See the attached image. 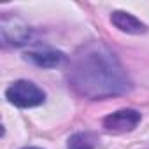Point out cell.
<instances>
[{"mask_svg":"<svg viewBox=\"0 0 149 149\" xmlns=\"http://www.w3.org/2000/svg\"><path fill=\"white\" fill-rule=\"evenodd\" d=\"M6 98L9 100V104L16 105L19 109H30V107H37V105L44 104L46 93L32 81L19 79L6 90Z\"/></svg>","mask_w":149,"mask_h":149,"instance_id":"7a4b0ae2","label":"cell"},{"mask_svg":"<svg viewBox=\"0 0 149 149\" xmlns=\"http://www.w3.org/2000/svg\"><path fill=\"white\" fill-rule=\"evenodd\" d=\"M97 147V137L90 132H77L68 137L67 149H95Z\"/></svg>","mask_w":149,"mask_h":149,"instance_id":"52a82bcc","label":"cell"},{"mask_svg":"<svg viewBox=\"0 0 149 149\" xmlns=\"http://www.w3.org/2000/svg\"><path fill=\"white\" fill-rule=\"evenodd\" d=\"M140 118H142L140 112L135 109H119L104 118V128L107 132H114V133L132 132L140 123Z\"/></svg>","mask_w":149,"mask_h":149,"instance_id":"277c9868","label":"cell"},{"mask_svg":"<svg viewBox=\"0 0 149 149\" xmlns=\"http://www.w3.org/2000/svg\"><path fill=\"white\" fill-rule=\"evenodd\" d=\"M4 46H23L30 39V28L25 21L16 16H4L0 23Z\"/></svg>","mask_w":149,"mask_h":149,"instance_id":"3957f363","label":"cell"},{"mask_svg":"<svg viewBox=\"0 0 149 149\" xmlns=\"http://www.w3.org/2000/svg\"><path fill=\"white\" fill-rule=\"evenodd\" d=\"M25 58L28 61H32L33 65L37 67H42V68H53V67H58L65 61V54L61 51H54V49H32L25 54Z\"/></svg>","mask_w":149,"mask_h":149,"instance_id":"5b68a950","label":"cell"},{"mask_svg":"<svg viewBox=\"0 0 149 149\" xmlns=\"http://www.w3.org/2000/svg\"><path fill=\"white\" fill-rule=\"evenodd\" d=\"M111 23L119 32L132 33V35H140L147 30V26L140 19H137L135 16H132L130 13H125V11H114L111 14Z\"/></svg>","mask_w":149,"mask_h":149,"instance_id":"8992f818","label":"cell"},{"mask_svg":"<svg viewBox=\"0 0 149 149\" xmlns=\"http://www.w3.org/2000/svg\"><path fill=\"white\" fill-rule=\"evenodd\" d=\"M68 83L79 95L102 100L130 91L132 83L116 54L102 42H91L74 56Z\"/></svg>","mask_w":149,"mask_h":149,"instance_id":"6da1fadb","label":"cell"},{"mask_svg":"<svg viewBox=\"0 0 149 149\" xmlns=\"http://www.w3.org/2000/svg\"><path fill=\"white\" fill-rule=\"evenodd\" d=\"M23 149H40V147H23Z\"/></svg>","mask_w":149,"mask_h":149,"instance_id":"ba28073f","label":"cell"}]
</instances>
